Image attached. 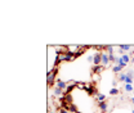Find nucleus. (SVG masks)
I'll return each mask as SVG.
<instances>
[{"label": "nucleus", "instance_id": "f257e3e1", "mask_svg": "<svg viewBox=\"0 0 134 113\" xmlns=\"http://www.w3.org/2000/svg\"><path fill=\"white\" fill-rule=\"evenodd\" d=\"M57 72H58V68H56V67H54L52 71H49V72L46 73V81H48V85H49V86L54 85V82H56V76H57Z\"/></svg>", "mask_w": 134, "mask_h": 113}, {"label": "nucleus", "instance_id": "f03ea898", "mask_svg": "<svg viewBox=\"0 0 134 113\" xmlns=\"http://www.w3.org/2000/svg\"><path fill=\"white\" fill-rule=\"evenodd\" d=\"M81 87H83V90H85V91L88 93L89 95H97V94H98V91L95 90V87H94V86H90V85H89V86H86L85 82H84V84L81 85Z\"/></svg>", "mask_w": 134, "mask_h": 113}, {"label": "nucleus", "instance_id": "7ed1b4c3", "mask_svg": "<svg viewBox=\"0 0 134 113\" xmlns=\"http://www.w3.org/2000/svg\"><path fill=\"white\" fill-rule=\"evenodd\" d=\"M98 108H99L101 113H106L108 109V101H106V100L99 101V103H98Z\"/></svg>", "mask_w": 134, "mask_h": 113}, {"label": "nucleus", "instance_id": "20e7f679", "mask_svg": "<svg viewBox=\"0 0 134 113\" xmlns=\"http://www.w3.org/2000/svg\"><path fill=\"white\" fill-rule=\"evenodd\" d=\"M101 64H102L103 67H108V64H110V59H108V53L107 51L102 53V63H101Z\"/></svg>", "mask_w": 134, "mask_h": 113}, {"label": "nucleus", "instance_id": "39448f33", "mask_svg": "<svg viewBox=\"0 0 134 113\" xmlns=\"http://www.w3.org/2000/svg\"><path fill=\"white\" fill-rule=\"evenodd\" d=\"M67 84H68V82L62 81V80H57V81H56V86L59 87V89H62L63 91H66V89H67V86H68Z\"/></svg>", "mask_w": 134, "mask_h": 113}, {"label": "nucleus", "instance_id": "423d86ee", "mask_svg": "<svg viewBox=\"0 0 134 113\" xmlns=\"http://www.w3.org/2000/svg\"><path fill=\"white\" fill-rule=\"evenodd\" d=\"M102 63V53H95L94 54V60H93V64L94 66H99Z\"/></svg>", "mask_w": 134, "mask_h": 113}, {"label": "nucleus", "instance_id": "0eeeda50", "mask_svg": "<svg viewBox=\"0 0 134 113\" xmlns=\"http://www.w3.org/2000/svg\"><path fill=\"white\" fill-rule=\"evenodd\" d=\"M114 63H115V66H120V67H122V68L126 67V64H128V63L124 62V59H122L121 57H116V59H115Z\"/></svg>", "mask_w": 134, "mask_h": 113}, {"label": "nucleus", "instance_id": "6e6552de", "mask_svg": "<svg viewBox=\"0 0 134 113\" xmlns=\"http://www.w3.org/2000/svg\"><path fill=\"white\" fill-rule=\"evenodd\" d=\"M103 66L102 64H99V66H93V68H92V71H93V73H95V75H99L101 72L103 71Z\"/></svg>", "mask_w": 134, "mask_h": 113}, {"label": "nucleus", "instance_id": "1a4fd4ad", "mask_svg": "<svg viewBox=\"0 0 134 113\" xmlns=\"http://www.w3.org/2000/svg\"><path fill=\"white\" fill-rule=\"evenodd\" d=\"M63 94H65V91L62 89H59V87H57V86L54 87V91H53V95L54 96H62Z\"/></svg>", "mask_w": 134, "mask_h": 113}, {"label": "nucleus", "instance_id": "9d476101", "mask_svg": "<svg viewBox=\"0 0 134 113\" xmlns=\"http://www.w3.org/2000/svg\"><path fill=\"white\" fill-rule=\"evenodd\" d=\"M95 99H97L98 101H103V100H106V95L105 94H99V93H98V94L95 95Z\"/></svg>", "mask_w": 134, "mask_h": 113}, {"label": "nucleus", "instance_id": "9b49d317", "mask_svg": "<svg viewBox=\"0 0 134 113\" xmlns=\"http://www.w3.org/2000/svg\"><path fill=\"white\" fill-rule=\"evenodd\" d=\"M124 89H125V91H128V93L134 91V87H133L130 84H125V85H124Z\"/></svg>", "mask_w": 134, "mask_h": 113}, {"label": "nucleus", "instance_id": "f8f14e48", "mask_svg": "<svg viewBox=\"0 0 134 113\" xmlns=\"http://www.w3.org/2000/svg\"><path fill=\"white\" fill-rule=\"evenodd\" d=\"M130 48H132L130 45H125V44H122V45H119V49H121L122 51H125V50H130Z\"/></svg>", "mask_w": 134, "mask_h": 113}, {"label": "nucleus", "instance_id": "ddd939ff", "mask_svg": "<svg viewBox=\"0 0 134 113\" xmlns=\"http://www.w3.org/2000/svg\"><path fill=\"white\" fill-rule=\"evenodd\" d=\"M125 80H126V73H119V80L117 81L125 82Z\"/></svg>", "mask_w": 134, "mask_h": 113}, {"label": "nucleus", "instance_id": "4468645a", "mask_svg": "<svg viewBox=\"0 0 134 113\" xmlns=\"http://www.w3.org/2000/svg\"><path fill=\"white\" fill-rule=\"evenodd\" d=\"M68 111H70L71 113H77V108H76V105H73V104H70Z\"/></svg>", "mask_w": 134, "mask_h": 113}, {"label": "nucleus", "instance_id": "2eb2a0df", "mask_svg": "<svg viewBox=\"0 0 134 113\" xmlns=\"http://www.w3.org/2000/svg\"><path fill=\"white\" fill-rule=\"evenodd\" d=\"M105 49H106V51H107L108 54H114V46L112 45H107Z\"/></svg>", "mask_w": 134, "mask_h": 113}, {"label": "nucleus", "instance_id": "dca6fc26", "mask_svg": "<svg viewBox=\"0 0 134 113\" xmlns=\"http://www.w3.org/2000/svg\"><path fill=\"white\" fill-rule=\"evenodd\" d=\"M121 58L124 59L125 63H129V62H130V57H129V54H126V53H124V55H122Z\"/></svg>", "mask_w": 134, "mask_h": 113}, {"label": "nucleus", "instance_id": "f3484780", "mask_svg": "<svg viewBox=\"0 0 134 113\" xmlns=\"http://www.w3.org/2000/svg\"><path fill=\"white\" fill-rule=\"evenodd\" d=\"M122 70V67H120V66H115L114 68H112V71H114V73H120V71Z\"/></svg>", "mask_w": 134, "mask_h": 113}, {"label": "nucleus", "instance_id": "a211bd4d", "mask_svg": "<svg viewBox=\"0 0 134 113\" xmlns=\"http://www.w3.org/2000/svg\"><path fill=\"white\" fill-rule=\"evenodd\" d=\"M110 94L111 95H119V89H117V87H112L111 91H110Z\"/></svg>", "mask_w": 134, "mask_h": 113}, {"label": "nucleus", "instance_id": "6ab92c4d", "mask_svg": "<svg viewBox=\"0 0 134 113\" xmlns=\"http://www.w3.org/2000/svg\"><path fill=\"white\" fill-rule=\"evenodd\" d=\"M99 80H101L99 75H95V73H93V81H94V82H98Z\"/></svg>", "mask_w": 134, "mask_h": 113}, {"label": "nucleus", "instance_id": "aec40b11", "mask_svg": "<svg viewBox=\"0 0 134 113\" xmlns=\"http://www.w3.org/2000/svg\"><path fill=\"white\" fill-rule=\"evenodd\" d=\"M125 84H130V85H132V84H133V78H132V77H128V76H126V80H125Z\"/></svg>", "mask_w": 134, "mask_h": 113}, {"label": "nucleus", "instance_id": "412c9836", "mask_svg": "<svg viewBox=\"0 0 134 113\" xmlns=\"http://www.w3.org/2000/svg\"><path fill=\"white\" fill-rule=\"evenodd\" d=\"M108 59H110V62H115V59H116V57H115L114 54H108Z\"/></svg>", "mask_w": 134, "mask_h": 113}, {"label": "nucleus", "instance_id": "4be33fe9", "mask_svg": "<svg viewBox=\"0 0 134 113\" xmlns=\"http://www.w3.org/2000/svg\"><path fill=\"white\" fill-rule=\"evenodd\" d=\"M126 76H128V77H132V78H133V77H134V71H128V72H126Z\"/></svg>", "mask_w": 134, "mask_h": 113}, {"label": "nucleus", "instance_id": "5701e85b", "mask_svg": "<svg viewBox=\"0 0 134 113\" xmlns=\"http://www.w3.org/2000/svg\"><path fill=\"white\" fill-rule=\"evenodd\" d=\"M94 60V54L93 55H88V62H93Z\"/></svg>", "mask_w": 134, "mask_h": 113}, {"label": "nucleus", "instance_id": "b1692460", "mask_svg": "<svg viewBox=\"0 0 134 113\" xmlns=\"http://www.w3.org/2000/svg\"><path fill=\"white\" fill-rule=\"evenodd\" d=\"M59 112H61V113H71L70 111H68V109H65V108H62Z\"/></svg>", "mask_w": 134, "mask_h": 113}, {"label": "nucleus", "instance_id": "393cba45", "mask_svg": "<svg viewBox=\"0 0 134 113\" xmlns=\"http://www.w3.org/2000/svg\"><path fill=\"white\" fill-rule=\"evenodd\" d=\"M112 86H114V87H117V80H115V81H112Z\"/></svg>", "mask_w": 134, "mask_h": 113}, {"label": "nucleus", "instance_id": "a878e982", "mask_svg": "<svg viewBox=\"0 0 134 113\" xmlns=\"http://www.w3.org/2000/svg\"><path fill=\"white\" fill-rule=\"evenodd\" d=\"M130 101H132V103L134 104V98H132V99H130Z\"/></svg>", "mask_w": 134, "mask_h": 113}, {"label": "nucleus", "instance_id": "bb28decb", "mask_svg": "<svg viewBox=\"0 0 134 113\" xmlns=\"http://www.w3.org/2000/svg\"><path fill=\"white\" fill-rule=\"evenodd\" d=\"M49 113H56V112H53V111H49Z\"/></svg>", "mask_w": 134, "mask_h": 113}, {"label": "nucleus", "instance_id": "cd10ccee", "mask_svg": "<svg viewBox=\"0 0 134 113\" xmlns=\"http://www.w3.org/2000/svg\"><path fill=\"white\" fill-rule=\"evenodd\" d=\"M133 113H134V111H133Z\"/></svg>", "mask_w": 134, "mask_h": 113}, {"label": "nucleus", "instance_id": "c85d7f7f", "mask_svg": "<svg viewBox=\"0 0 134 113\" xmlns=\"http://www.w3.org/2000/svg\"><path fill=\"white\" fill-rule=\"evenodd\" d=\"M133 93H134V91H133Z\"/></svg>", "mask_w": 134, "mask_h": 113}]
</instances>
